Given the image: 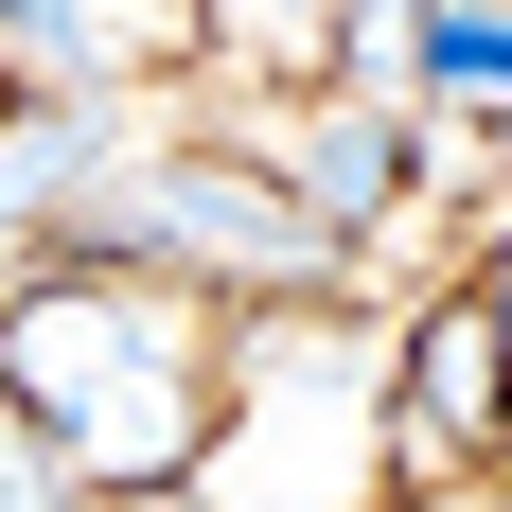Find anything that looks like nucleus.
I'll list each match as a JSON object with an SVG mask.
<instances>
[{
  "label": "nucleus",
  "mask_w": 512,
  "mask_h": 512,
  "mask_svg": "<svg viewBox=\"0 0 512 512\" xmlns=\"http://www.w3.org/2000/svg\"><path fill=\"white\" fill-rule=\"evenodd\" d=\"M0 407L36 424L89 495H195L212 424H230V354L142 265H53V283L0 301Z\"/></svg>",
  "instance_id": "1"
},
{
  "label": "nucleus",
  "mask_w": 512,
  "mask_h": 512,
  "mask_svg": "<svg viewBox=\"0 0 512 512\" xmlns=\"http://www.w3.org/2000/svg\"><path fill=\"white\" fill-rule=\"evenodd\" d=\"M389 495V354L354 336H248L195 512H371Z\"/></svg>",
  "instance_id": "2"
},
{
  "label": "nucleus",
  "mask_w": 512,
  "mask_h": 512,
  "mask_svg": "<svg viewBox=\"0 0 512 512\" xmlns=\"http://www.w3.org/2000/svg\"><path fill=\"white\" fill-rule=\"evenodd\" d=\"M106 265H142V283H230V301H336L354 248L301 212V177L265 142H142L124 212H106Z\"/></svg>",
  "instance_id": "3"
},
{
  "label": "nucleus",
  "mask_w": 512,
  "mask_h": 512,
  "mask_svg": "<svg viewBox=\"0 0 512 512\" xmlns=\"http://www.w3.org/2000/svg\"><path fill=\"white\" fill-rule=\"evenodd\" d=\"M142 177V124L124 89H18L0 106V283H53V265H106V212Z\"/></svg>",
  "instance_id": "4"
},
{
  "label": "nucleus",
  "mask_w": 512,
  "mask_h": 512,
  "mask_svg": "<svg viewBox=\"0 0 512 512\" xmlns=\"http://www.w3.org/2000/svg\"><path fill=\"white\" fill-rule=\"evenodd\" d=\"M495 442H512V336L477 283H442L389 336V460H495Z\"/></svg>",
  "instance_id": "5"
},
{
  "label": "nucleus",
  "mask_w": 512,
  "mask_h": 512,
  "mask_svg": "<svg viewBox=\"0 0 512 512\" xmlns=\"http://www.w3.org/2000/svg\"><path fill=\"white\" fill-rule=\"evenodd\" d=\"M283 177H301V212L318 230H336V248H371V230H389V212L424 195V106H371V89H318L301 124H283Z\"/></svg>",
  "instance_id": "6"
},
{
  "label": "nucleus",
  "mask_w": 512,
  "mask_h": 512,
  "mask_svg": "<svg viewBox=\"0 0 512 512\" xmlns=\"http://www.w3.org/2000/svg\"><path fill=\"white\" fill-rule=\"evenodd\" d=\"M407 106H477V124H512V0H424Z\"/></svg>",
  "instance_id": "7"
},
{
  "label": "nucleus",
  "mask_w": 512,
  "mask_h": 512,
  "mask_svg": "<svg viewBox=\"0 0 512 512\" xmlns=\"http://www.w3.org/2000/svg\"><path fill=\"white\" fill-rule=\"evenodd\" d=\"M195 36H212V53H248V71H301V53L354 36V0H195Z\"/></svg>",
  "instance_id": "8"
},
{
  "label": "nucleus",
  "mask_w": 512,
  "mask_h": 512,
  "mask_svg": "<svg viewBox=\"0 0 512 512\" xmlns=\"http://www.w3.org/2000/svg\"><path fill=\"white\" fill-rule=\"evenodd\" d=\"M0 36H18V71H36V89H89L106 18H89V0H0Z\"/></svg>",
  "instance_id": "9"
},
{
  "label": "nucleus",
  "mask_w": 512,
  "mask_h": 512,
  "mask_svg": "<svg viewBox=\"0 0 512 512\" xmlns=\"http://www.w3.org/2000/svg\"><path fill=\"white\" fill-rule=\"evenodd\" d=\"M0 512H89V477L53 460V442H36L18 407H0Z\"/></svg>",
  "instance_id": "10"
},
{
  "label": "nucleus",
  "mask_w": 512,
  "mask_h": 512,
  "mask_svg": "<svg viewBox=\"0 0 512 512\" xmlns=\"http://www.w3.org/2000/svg\"><path fill=\"white\" fill-rule=\"evenodd\" d=\"M477 301H495V336H512V212H495V248H477Z\"/></svg>",
  "instance_id": "11"
},
{
  "label": "nucleus",
  "mask_w": 512,
  "mask_h": 512,
  "mask_svg": "<svg viewBox=\"0 0 512 512\" xmlns=\"http://www.w3.org/2000/svg\"><path fill=\"white\" fill-rule=\"evenodd\" d=\"M495 512H512V495H495Z\"/></svg>",
  "instance_id": "12"
}]
</instances>
